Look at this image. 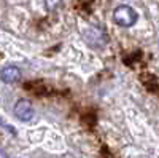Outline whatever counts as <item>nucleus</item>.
Wrapping results in <instances>:
<instances>
[{
  "label": "nucleus",
  "instance_id": "f257e3e1",
  "mask_svg": "<svg viewBox=\"0 0 159 158\" xmlns=\"http://www.w3.org/2000/svg\"><path fill=\"white\" fill-rule=\"evenodd\" d=\"M139 19L137 11L129 5H119L113 11V21L121 27H132Z\"/></svg>",
  "mask_w": 159,
  "mask_h": 158
},
{
  "label": "nucleus",
  "instance_id": "f03ea898",
  "mask_svg": "<svg viewBox=\"0 0 159 158\" xmlns=\"http://www.w3.org/2000/svg\"><path fill=\"white\" fill-rule=\"evenodd\" d=\"M35 110H34V105L29 99H19L15 105V115L19 118L21 122H29L32 120Z\"/></svg>",
  "mask_w": 159,
  "mask_h": 158
},
{
  "label": "nucleus",
  "instance_id": "7ed1b4c3",
  "mask_svg": "<svg viewBox=\"0 0 159 158\" xmlns=\"http://www.w3.org/2000/svg\"><path fill=\"white\" fill-rule=\"evenodd\" d=\"M0 78H2L3 83H16L21 80V70L16 65H5L0 70Z\"/></svg>",
  "mask_w": 159,
  "mask_h": 158
},
{
  "label": "nucleus",
  "instance_id": "20e7f679",
  "mask_svg": "<svg viewBox=\"0 0 159 158\" xmlns=\"http://www.w3.org/2000/svg\"><path fill=\"white\" fill-rule=\"evenodd\" d=\"M62 0H45V7L48 11H54L59 5H61Z\"/></svg>",
  "mask_w": 159,
  "mask_h": 158
}]
</instances>
